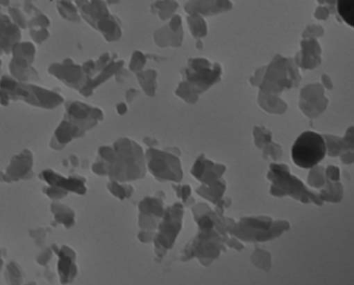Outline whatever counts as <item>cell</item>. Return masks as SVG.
I'll return each instance as SVG.
<instances>
[{
    "mask_svg": "<svg viewBox=\"0 0 354 285\" xmlns=\"http://www.w3.org/2000/svg\"><path fill=\"white\" fill-rule=\"evenodd\" d=\"M326 151L322 136L313 131H305L297 138L292 147V158L298 167L310 169L324 159Z\"/></svg>",
    "mask_w": 354,
    "mask_h": 285,
    "instance_id": "cell-1",
    "label": "cell"
},
{
    "mask_svg": "<svg viewBox=\"0 0 354 285\" xmlns=\"http://www.w3.org/2000/svg\"><path fill=\"white\" fill-rule=\"evenodd\" d=\"M337 12L342 19L350 26H354L353 0H339Z\"/></svg>",
    "mask_w": 354,
    "mask_h": 285,
    "instance_id": "cell-2",
    "label": "cell"
}]
</instances>
